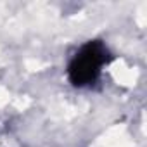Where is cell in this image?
<instances>
[{
  "instance_id": "1",
  "label": "cell",
  "mask_w": 147,
  "mask_h": 147,
  "mask_svg": "<svg viewBox=\"0 0 147 147\" xmlns=\"http://www.w3.org/2000/svg\"><path fill=\"white\" fill-rule=\"evenodd\" d=\"M111 61L113 54L102 40H88L69 59L66 69L67 80L76 88L92 87Z\"/></svg>"
}]
</instances>
